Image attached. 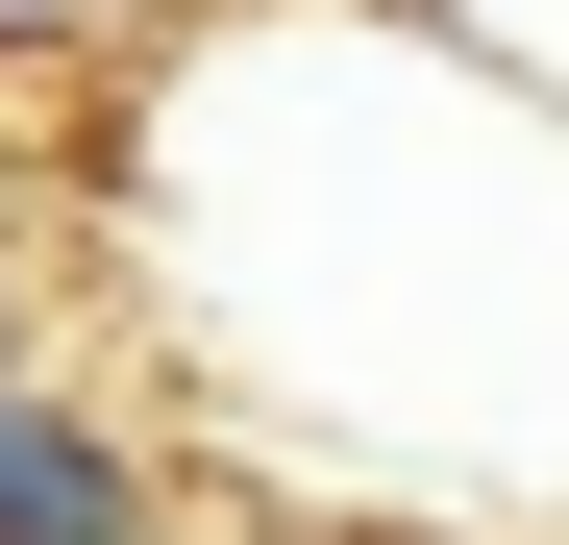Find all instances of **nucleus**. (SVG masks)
<instances>
[{
    "label": "nucleus",
    "instance_id": "f257e3e1",
    "mask_svg": "<svg viewBox=\"0 0 569 545\" xmlns=\"http://www.w3.org/2000/svg\"><path fill=\"white\" fill-rule=\"evenodd\" d=\"M100 224L173 397L421 545H569V100L421 0H173L100 50Z\"/></svg>",
    "mask_w": 569,
    "mask_h": 545
},
{
    "label": "nucleus",
    "instance_id": "f03ea898",
    "mask_svg": "<svg viewBox=\"0 0 569 545\" xmlns=\"http://www.w3.org/2000/svg\"><path fill=\"white\" fill-rule=\"evenodd\" d=\"M124 521H149V446L74 373H0V545H124Z\"/></svg>",
    "mask_w": 569,
    "mask_h": 545
},
{
    "label": "nucleus",
    "instance_id": "7ed1b4c3",
    "mask_svg": "<svg viewBox=\"0 0 569 545\" xmlns=\"http://www.w3.org/2000/svg\"><path fill=\"white\" fill-rule=\"evenodd\" d=\"M124 26H173V0H0V75H100Z\"/></svg>",
    "mask_w": 569,
    "mask_h": 545
},
{
    "label": "nucleus",
    "instance_id": "20e7f679",
    "mask_svg": "<svg viewBox=\"0 0 569 545\" xmlns=\"http://www.w3.org/2000/svg\"><path fill=\"white\" fill-rule=\"evenodd\" d=\"M421 26H470L496 75H545V100H569V0H421Z\"/></svg>",
    "mask_w": 569,
    "mask_h": 545
},
{
    "label": "nucleus",
    "instance_id": "39448f33",
    "mask_svg": "<svg viewBox=\"0 0 569 545\" xmlns=\"http://www.w3.org/2000/svg\"><path fill=\"white\" fill-rule=\"evenodd\" d=\"M0 373H50V323H26V199H0Z\"/></svg>",
    "mask_w": 569,
    "mask_h": 545
},
{
    "label": "nucleus",
    "instance_id": "423d86ee",
    "mask_svg": "<svg viewBox=\"0 0 569 545\" xmlns=\"http://www.w3.org/2000/svg\"><path fill=\"white\" fill-rule=\"evenodd\" d=\"M124 545H248V521H199V496H149V521H124Z\"/></svg>",
    "mask_w": 569,
    "mask_h": 545
}]
</instances>
